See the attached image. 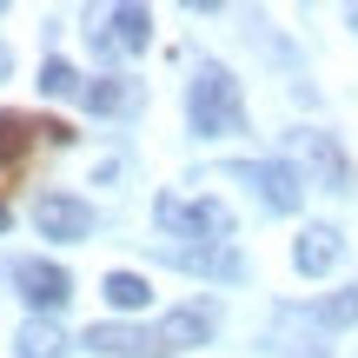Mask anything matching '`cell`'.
<instances>
[{"instance_id":"15","label":"cell","mask_w":358,"mask_h":358,"mask_svg":"<svg viewBox=\"0 0 358 358\" xmlns=\"http://www.w3.org/2000/svg\"><path fill=\"white\" fill-rule=\"evenodd\" d=\"M312 319H325V325H352V319H358V285H352V292H338V299H325V306H312Z\"/></svg>"},{"instance_id":"10","label":"cell","mask_w":358,"mask_h":358,"mask_svg":"<svg viewBox=\"0 0 358 358\" xmlns=\"http://www.w3.org/2000/svg\"><path fill=\"white\" fill-rule=\"evenodd\" d=\"M299 153H306L312 166L325 173V186H332V192H338V186H352V166H345V153H338V146L325 140V133H299Z\"/></svg>"},{"instance_id":"12","label":"cell","mask_w":358,"mask_h":358,"mask_svg":"<svg viewBox=\"0 0 358 358\" xmlns=\"http://www.w3.org/2000/svg\"><path fill=\"white\" fill-rule=\"evenodd\" d=\"M80 100H87L93 113H127V106H133V87L106 73V80H93V87H80Z\"/></svg>"},{"instance_id":"16","label":"cell","mask_w":358,"mask_h":358,"mask_svg":"<svg viewBox=\"0 0 358 358\" xmlns=\"http://www.w3.org/2000/svg\"><path fill=\"white\" fill-rule=\"evenodd\" d=\"M40 87H47V93H80L87 80H80L66 60H47V66H40Z\"/></svg>"},{"instance_id":"6","label":"cell","mask_w":358,"mask_h":358,"mask_svg":"<svg viewBox=\"0 0 358 358\" xmlns=\"http://www.w3.org/2000/svg\"><path fill=\"white\" fill-rule=\"evenodd\" d=\"M245 179L259 186V199H266L272 213H292V206L306 199V186H299V173L285 166V159H259V166H245Z\"/></svg>"},{"instance_id":"5","label":"cell","mask_w":358,"mask_h":358,"mask_svg":"<svg viewBox=\"0 0 358 358\" xmlns=\"http://www.w3.org/2000/svg\"><path fill=\"white\" fill-rule=\"evenodd\" d=\"M34 226L47 232V239H87L93 232V206L66 199V192H47V199L34 206Z\"/></svg>"},{"instance_id":"11","label":"cell","mask_w":358,"mask_h":358,"mask_svg":"<svg viewBox=\"0 0 358 358\" xmlns=\"http://www.w3.org/2000/svg\"><path fill=\"white\" fill-rule=\"evenodd\" d=\"M146 299H153V285H146L140 272H106V306H120V312H140Z\"/></svg>"},{"instance_id":"14","label":"cell","mask_w":358,"mask_h":358,"mask_svg":"<svg viewBox=\"0 0 358 358\" xmlns=\"http://www.w3.org/2000/svg\"><path fill=\"white\" fill-rule=\"evenodd\" d=\"M80 345H93V352H127V345H140V332H133V325H87Z\"/></svg>"},{"instance_id":"18","label":"cell","mask_w":358,"mask_h":358,"mask_svg":"<svg viewBox=\"0 0 358 358\" xmlns=\"http://www.w3.org/2000/svg\"><path fill=\"white\" fill-rule=\"evenodd\" d=\"M7 219H13V213H7V206H0V232H7Z\"/></svg>"},{"instance_id":"3","label":"cell","mask_w":358,"mask_h":358,"mask_svg":"<svg viewBox=\"0 0 358 358\" xmlns=\"http://www.w3.org/2000/svg\"><path fill=\"white\" fill-rule=\"evenodd\" d=\"M34 140L66 146V140H73V127H60V120H20V113H0V166H27Z\"/></svg>"},{"instance_id":"17","label":"cell","mask_w":358,"mask_h":358,"mask_svg":"<svg viewBox=\"0 0 358 358\" xmlns=\"http://www.w3.org/2000/svg\"><path fill=\"white\" fill-rule=\"evenodd\" d=\"M179 266H199V272H239V259L232 252H173Z\"/></svg>"},{"instance_id":"7","label":"cell","mask_w":358,"mask_h":358,"mask_svg":"<svg viewBox=\"0 0 358 358\" xmlns=\"http://www.w3.org/2000/svg\"><path fill=\"white\" fill-rule=\"evenodd\" d=\"M206 338H213V306H179L159 319L153 345H206Z\"/></svg>"},{"instance_id":"8","label":"cell","mask_w":358,"mask_h":358,"mask_svg":"<svg viewBox=\"0 0 358 358\" xmlns=\"http://www.w3.org/2000/svg\"><path fill=\"white\" fill-rule=\"evenodd\" d=\"M146 40H153V13H146V7H113V13H106L100 47H127V53H140Z\"/></svg>"},{"instance_id":"13","label":"cell","mask_w":358,"mask_h":358,"mask_svg":"<svg viewBox=\"0 0 358 358\" xmlns=\"http://www.w3.org/2000/svg\"><path fill=\"white\" fill-rule=\"evenodd\" d=\"M20 352H27V358H60V352H66V338H60V325L27 319V325H20Z\"/></svg>"},{"instance_id":"4","label":"cell","mask_w":358,"mask_h":358,"mask_svg":"<svg viewBox=\"0 0 358 358\" xmlns=\"http://www.w3.org/2000/svg\"><path fill=\"white\" fill-rule=\"evenodd\" d=\"M13 285H20V299L40 306V312H60L66 299H73V279H66L53 259H20V266H13Z\"/></svg>"},{"instance_id":"1","label":"cell","mask_w":358,"mask_h":358,"mask_svg":"<svg viewBox=\"0 0 358 358\" xmlns=\"http://www.w3.org/2000/svg\"><path fill=\"white\" fill-rule=\"evenodd\" d=\"M186 113H192V133H206V140H226V133L245 127L239 87H232L226 66H199V80H192V93H186Z\"/></svg>"},{"instance_id":"9","label":"cell","mask_w":358,"mask_h":358,"mask_svg":"<svg viewBox=\"0 0 358 358\" xmlns=\"http://www.w3.org/2000/svg\"><path fill=\"white\" fill-rule=\"evenodd\" d=\"M292 259H299L306 279L332 272V266H338V232H332V226H306V232H299V245H292Z\"/></svg>"},{"instance_id":"2","label":"cell","mask_w":358,"mask_h":358,"mask_svg":"<svg viewBox=\"0 0 358 358\" xmlns=\"http://www.w3.org/2000/svg\"><path fill=\"white\" fill-rule=\"evenodd\" d=\"M159 226L179 232V239H226L232 232V213L219 199H179V192H159Z\"/></svg>"}]
</instances>
